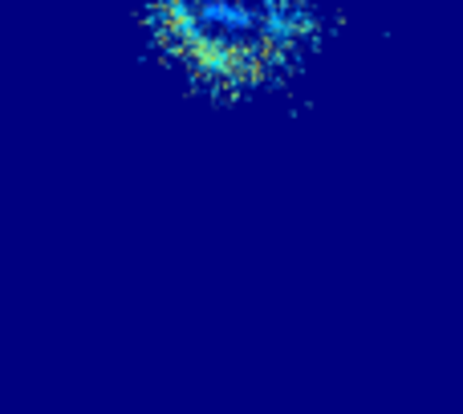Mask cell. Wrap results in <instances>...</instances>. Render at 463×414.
<instances>
[{"instance_id": "obj_1", "label": "cell", "mask_w": 463, "mask_h": 414, "mask_svg": "<svg viewBox=\"0 0 463 414\" xmlns=\"http://www.w3.org/2000/svg\"><path fill=\"white\" fill-rule=\"evenodd\" d=\"M334 0H146L163 61L212 98L285 86L326 41Z\"/></svg>"}]
</instances>
